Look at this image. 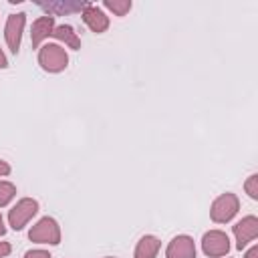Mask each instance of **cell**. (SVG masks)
I'll return each mask as SVG.
<instances>
[{
    "instance_id": "cell-1",
    "label": "cell",
    "mask_w": 258,
    "mask_h": 258,
    "mask_svg": "<svg viewBox=\"0 0 258 258\" xmlns=\"http://www.w3.org/2000/svg\"><path fill=\"white\" fill-rule=\"evenodd\" d=\"M38 64L46 73H60L69 64V54L60 44L46 42L38 48Z\"/></svg>"
},
{
    "instance_id": "cell-2",
    "label": "cell",
    "mask_w": 258,
    "mask_h": 258,
    "mask_svg": "<svg viewBox=\"0 0 258 258\" xmlns=\"http://www.w3.org/2000/svg\"><path fill=\"white\" fill-rule=\"evenodd\" d=\"M240 210V200L236 194L232 191H226L222 196H218L214 202H212V208H210V218L212 222L216 224H226L230 222Z\"/></svg>"
},
{
    "instance_id": "cell-3",
    "label": "cell",
    "mask_w": 258,
    "mask_h": 258,
    "mask_svg": "<svg viewBox=\"0 0 258 258\" xmlns=\"http://www.w3.org/2000/svg\"><path fill=\"white\" fill-rule=\"evenodd\" d=\"M28 238L36 244H50V246H56L60 244V226L54 218L50 216H44L40 218L28 232Z\"/></svg>"
},
{
    "instance_id": "cell-4",
    "label": "cell",
    "mask_w": 258,
    "mask_h": 258,
    "mask_svg": "<svg viewBox=\"0 0 258 258\" xmlns=\"http://www.w3.org/2000/svg\"><path fill=\"white\" fill-rule=\"evenodd\" d=\"M36 212H38V202L32 198H22L8 212V226L18 232L36 216Z\"/></svg>"
},
{
    "instance_id": "cell-5",
    "label": "cell",
    "mask_w": 258,
    "mask_h": 258,
    "mask_svg": "<svg viewBox=\"0 0 258 258\" xmlns=\"http://www.w3.org/2000/svg\"><path fill=\"white\" fill-rule=\"evenodd\" d=\"M202 250L208 258H220L230 252V238L222 230H210L202 238Z\"/></svg>"
},
{
    "instance_id": "cell-6",
    "label": "cell",
    "mask_w": 258,
    "mask_h": 258,
    "mask_svg": "<svg viewBox=\"0 0 258 258\" xmlns=\"http://www.w3.org/2000/svg\"><path fill=\"white\" fill-rule=\"evenodd\" d=\"M24 24H26V14H24V12H16V14H10V16L6 18L4 40H6V44H8V48H10L12 54H16V52L20 50Z\"/></svg>"
},
{
    "instance_id": "cell-7",
    "label": "cell",
    "mask_w": 258,
    "mask_h": 258,
    "mask_svg": "<svg viewBox=\"0 0 258 258\" xmlns=\"http://www.w3.org/2000/svg\"><path fill=\"white\" fill-rule=\"evenodd\" d=\"M234 238H236V248L242 250L248 242H254L258 236V218L256 216H246L240 222L232 226Z\"/></svg>"
},
{
    "instance_id": "cell-8",
    "label": "cell",
    "mask_w": 258,
    "mask_h": 258,
    "mask_svg": "<svg viewBox=\"0 0 258 258\" xmlns=\"http://www.w3.org/2000/svg\"><path fill=\"white\" fill-rule=\"evenodd\" d=\"M165 258H196V244L194 238L179 234L175 236L167 248H165Z\"/></svg>"
},
{
    "instance_id": "cell-9",
    "label": "cell",
    "mask_w": 258,
    "mask_h": 258,
    "mask_svg": "<svg viewBox=\"0 0 258 258\" xmlns=\"http://www.w3.org/2000/svg\"><path fill=\"white\" fill-rule=\"evenodd\" d=\"M81 16H83V22L97 34H101L109 28V16L103 12V8H99L95 4H87L85 10L81 12Z\"/></svg>"
},
{
    "instance_id": "cell-10",
    "label": "cell",
    "mask_w": 258,
    "mask_h": 258,
    "mask_svg": "<svg viewBox=\"0 0 258 258\" xmlns=\"http://www.w3.org/2000/svg\"><path fill=\"white\" fill-rule=\"evenodd\" d=\"M52 30H54V16H40L32 22V28H30V42L34 48H40L42 40H46L48 36H52Z\"/></svg>"
},
{
    "instance_id": "cell-11",
    "label": "cell",
    "mask_w": 258,
    "mask_h": 258,
    "mask_svg": "<svg viewBox=\"0 0 258 258\" xmlns=\"http://www.w3.org/2000/svg\"><path fill=\"white\" fill-rule=\"evenodd\" d=\"M52 36L58 42H64V46H69L73 50H79L81 48V38H79V34L75 32V28L71 24H58V26H54Z\"/></svg>"
},
{
    "instance_id": "cell-12",
    "label": "cell",
    "mask_w": 258,
    "mask_h": 258,
    "mask_svg": "<svg viewBox=\"0 0 258 258\" xmlns=\"http://www.w3.org/2000/svg\"><path fill=\"white\" fill-rule=\"evenodd\" d=\"M159 246H161V242H159L155 236L147 234V236H143V238L137 242L133 258H155L157 252H159Z\"/></svg>"
},
{
    "instance_id": "cell-13",
    "label": "cell",
    "mask_w": 258,
    "mask_h": 258,
    "mask_svg": "<svg viewBox=\"0 0 258 258\" xmlns=\"http://www.w3.org/2000/svg\"><path fill=\"white\" fill-rule=\"evenodd\" d=\"M89 2H40L38 6L42 8V10H46L48 12V16H52V14H69V12H83L85 10V6H87Z\"/></svg>"
},
{
    "instance_id": "cell-14",
    "label": "cell",
    "mask_w": 258,
    "mask_h": 258,
    "mask_svg": "<svg viewBox=\"0 0 258 258\" xmlns=\"http://www.w3.org/2000/svg\"><path fill=\"white\" fill-rule=\"evenodd\" d=\"M103 6L111 10L115 16H125L131 10V0H105Z\"/></svg>"
},
{
    "instance_id": "cell-15",
    "label": "cell",
    "mask_w": 258,
    "mask_h": 258,
    "mask_svg": "<svg viewBox=\"0 0 258 258\" xmlns=\"http://www.w3.org/2000/svg\"><path fill=\"white\" fill-rule=\"evenodd\" d=\"M16 196V185L10 181H0V208H6Z\"/></svg>"
},
{
    "instance_id": "cell-16",
    "label": "cell",
    "mask_w": 258,
    "mask_h": 258,
    "mask_svg": "<svg viewBox=\"0 0 258 258\" xmlns=\"http://www.w3.org/2000/svg\"><path fill=\"white\" fill-rule=\"evenodd\" d=\"M244 189H246V194H248L252 200H258V173H252V175L246 179Z\"/></svg>"
},
{
    "instance_id": "cell-17",
    "label": "cell",
    "mask_w": 258,
    "mask_h": 258,
    "mask_svg": "<svg viewBox=\"0 0 258 258\" xmlns=\"http://www.w3.org/2000/svg\"><path fill=\"white\" fill-rule=\"evenodd\" d=\"M24 258H52L46 250H40V248H36V250H28L26 254H24Z\"/></svg>"
},
{
    "instance_id": "cell-18",
    "label": "cell",
    "mask_w": 258,
    "mask_h": 258,
    "mask_svg": "<svg viewBox=\"0 0 258 258\" xmlns=\"http://www.w3.org/2000/svg\"><path fill=\"white\" fill-rule=\"evenodd\" d=\"M12 252V246L8 242H0V258H6Z\"/></svg>"
},
{
    "instance_id": "cell-19",
    "label": "cell",
    "mask_w": 258,
    "mask_h": 258,
    "mask_svg": "<svg viewBox=\"0 0 258 258\" xmlns=\"http://www.w3.org/2000/svg\"><path fill=\"white\" fill-rule=\"evenodd\" d=\"M8 173H10V165L4 159H0V177L2 175H8Z\"/></svg>"
},
{
    "instance_id": "cell-20",
    "label": "cell",
    "mask_w": 258,
    "mask_h": 258,
    "mask_svg": "<svg viewBox=\"0 0 258 258\" xmlns=\"http://www.w3.org/2000/svg\"><path fill=\"white\" fill-rule=\"evenodd\" d=\"M244 258H258V246L254 244V246H252V248H250V250L244 254Z\"/></svg>"
},
{
    "instance_id": "cell-21",
    "label": "cell",
    "mask_w": 258,
    "mask_h": 258,
    "mask_svg": "<svg viewBox=\"0 0 258 258\" xmlns=\"http://www.w3.org/2000/svg\"><path fill=\"white\" fill-rule=\"evenodd\" d=\"M6 67H8V58H6V54L0 48V69H6Z\"/></svg>"
},
{
    "instance_id": "cell-22",
    "label": "cell",
    "mask_w": 258,
    "mask_h": 258,
    "mask_svg": "<svg viewBox=\"0 0 258 258\" xmlns=\"http://www.w3.org/2000/svg\"><path fill=\"white\" fill-rule=\"evenodd\" d=\"M4 232H6V226H4V220L0 216V236H4Z\"/></svg>"
},
{
    "instance_id": "cell-23",
    "label": "cell",
    "mask_w": 258,
    "mask_h": 258,
    "mask_svg": "<svg viewBox=\"0 0 258 258\" xmlns=\"http://www.w3.org/2000/svg\"><path fill=\"white\" fill-rule=\"evenodd\" d=\"M105 258H113V256H105Z\"/></svg>"
}]
</instances>
